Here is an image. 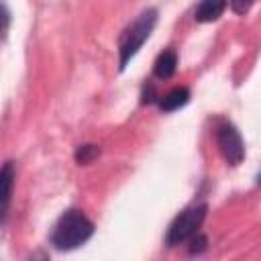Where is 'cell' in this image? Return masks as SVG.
Wrapping results in <instances>:
<instances>
[{
  "mask_svg": "<svg viewBox=\"0 0 261 261\" xmlns=\"http://www.w3.org/2000/svg\"><path fill=\"white\" fill-rule=\"evenodd\" d=\"M216 143H218V149L228 165H239L245 159V143L232 124H228V122L218 124Z\"/></svg>",
  "mask_w": 261,
  "mask_h": 261,
  "instance_id": "obj_4",
  "label": "cell"
},
{
  "mask_svg": "<svg viewBox=\"0 0 261 261\" xmlns=\"http://www.w3.org/2000/svg\"><path fill=\"white\" fill-rule=\"evenodd\" d=\"M98 153H100V149H98L96 145H82V147L75 151V161H77L80 165H86V163H90L94 157H98Z\"/></svg>",
  "mask_w": 261,
  "mask_h": 261,
  "instance_id": "obj_9",
  "label": "cell"
},
{
  "mask_svg": "<svg viewBox=\"0 0 261 261\" xmlns=\"http://www.w3.org/2000/svg\"><path fill=\"white\" fill-rule=\"evenodd\" d=\"M12 184H14V167L10 161L4 163L2 173H0V200H2V222L8 216V206H10V196H12Z\"/></svg>",
  "mask_w": 261,
  "mask_h": 261,
  "instance_id": "obj_5",
  "label": "cell"
},
{
  "mask_svg": "<svg viewBox=\"0 0 261 261\" xmlns=\"http://www.w3.org/2000/svg\"><path fill=\"white\" fill-rule=\"evenodd\" d=\"M92 234H94L92 220L80 210H67L57 220L51 234V243L59 251H71L82 247Z\"/></svg>",
  "mask_w": 261,
  "mask_h": 261,
  "instance_id": "obj_1",
  "label": "cell"
},
{
  "mask_svg": "<svg viewBox=\"0 0 261 261\" xmlns=\"http://www.w3.org/2000/svg\"><path fill=\"white\" fill-rule=\"evenodd\" d=\"M31 261H35V259H31Z\"/></svg>",
  "mask_w": 261,
  "mask_h": 261,
  "instance_id": "obj_12",
  "label": "cell"
},
{
  "mask_svg": "<svg viewBox=\"0 0 261 261\" xmlns=\"http://www.w3.org/2000/svg\"><path fill=\"white\" fill-rule=\"evenodd\" d=\"M230 8L237 10V12H245L249 8V4H241V2H230Z\"/></svg>",
  "mask_w": 261,
  "mask_h": 261,
  "instance_id": "obj_10",
  "label": "cell"
},
{
  "mask_svg": "<svg viewBox=\"0 0 261 261\" xmlns=\"http://www.w3.org/2000/svg\"><path fill=\"white\" fill-rule=\"evenodd\" d=\"M175 67H177V55L173 51H163L157 59H155V65H153V71L157 77L161 80H167L175 73Z\"/></svg>",
  "mask_w": 261,
  "mask_h": 261,
  "instance_id": "obj_8",
  "label": "cell"
},
{
  "mask_svg": "<svg viewBox=\"0 0 261 261\" xmlns=\"http://www.w3.org/2000/svg\"><path fill=\"white\" fill-rule=\"evenodd\" d=\"M224 8H226V4L220 0H204L196 8V20L198 22H212L222 14Z\"/></svg>",
  "mask_w": 261,
  "mask_h": 261,
  "instance_id": "obj_7",
  "label": "cell"
},
{
  "mask_svg": "<svg viewBox=\"0 0 261 261\" xmlns=\"http://www.w3.org/2000/svg\"><path fill=\"white\" fill-rule=\"evenodd\" d=\"M257 181H259V184H261V173H259V175H257Z\"/></svg>",
  "mask_w": 261,
  "mask_h": 261,
  "instance_id": "obj_11",
  "label": "cell"
},
{
  "mask_svg": "<svg viewBox=\"0 0 261 261\" xmlns=\"http://www.w3.org/2000/svg\"><path fill=\"white\" fill-rule=\"evenodd\" d=\"M155 24H157V10L147 8L122 31L120 41H118V67L120 69L126 67V63L137 55L143 43L151 37Z\"/></svg>",
  "mask_w": 261,
  "mask_h": 261,
  "instance_id": "obj_2",
  "label": "cell"
},
{
  "mask_svg": "<svg viewBox=\"0 0 261 261\" xmlns=\"http://www.w3.org/2000/svg\"><path fill=\"white\" fill-rule=\"evenodd\" d=\"M206 210H208L206 204H198V206H190L184 212H179L167 228L165 245L175 247V245H181V243L190 241L192 237H196L198 228L202 226V222L206 218Z\"/></svg>",
  "mask_w": 261,
  "mask_h": 261,
  "instance_id": "obj_3",
  "label": "cell"
},
{
  "mask_svg": "<svg viewBox=\"0 0 261 261\" xmlns=\"http://www.w3.org/2000/svg\"><path fill=\"white\" fill-rule=\"evenodd\" d=\"M190 100V90L188 88H173L171 92H167L161 100H159V106L163 112H173L181 106H186Z\"/></svg>",
  "mask_w": 261,
  "mask_h": 261,
  "instance_id": "obj_6",
  "label": "cell"
}]
</instances>
